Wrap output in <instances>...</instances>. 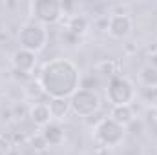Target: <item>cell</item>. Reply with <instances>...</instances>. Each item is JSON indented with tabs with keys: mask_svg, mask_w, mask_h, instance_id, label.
<instances>
[{
	"mask_svg": "<svg viewBox=\"0 0 157 155\" xmlns=\"http://www.w3.org/2000/svg\"><path fill=\"white\" fill-rule=\"evenodd\" d=\"M62 42H64L68 47H75L78 42H80V39H78V37H75L73 33H70L68 29H64V33H62Z\"/></svg>",
	"mask_w": 157,
	"mask_h": 155,
	"instance_id": "obj_16",
	"label": "cell"
},
{
	"mask_svg": "<svg viewBox=\"0 0 157 155\" xmlns=\"http://www.w3.org/2000/svg\"><path fill=\"white\" fill-rule=\"evenodd\" d=\"M110 117L124 128H128L135 120V113H133L132 106H113L112 112H110Z\"/></svg>",
	"mask_w": 157,
	"mask_h": 155,
	"instance_id": "obj_12",
	"label": "cell"
},
{
	"mask_svg": "<svg viewBox=\"0 0 157 155\" xmlns=\"http://www.w3.org/2000/svg\"><path fill=\"white\" fill-rule=\"evenodd\" d=\"M148 64H150V66H154V68H157V49H155V51H152V53L148 55Z\"/></svg>",
	"mask_w": 157,
	"mask_h": 155,
	"instance_id": "obj_17",
	"label": "cell"
},
{
	"mask_svg": "<svg viewBox=\"0 0 157 155\" xmlns=\"http://www.w3.org/2000/svg\"><path fill=\"white\" fill-rule=\"evenodd\" d=\"M29 142H31V146H33V150H37V152H44L46 148H48V142H46V139L42 137V133H35L31 139H29Z\"/></svg>",
	"mask_w": 157,
	"mask_h": 155,
	"instance_id": "obj_15",
	"label": "cell"
},
{
	"mask_svg": "<svg viewBox=\"0 0 157 155\" xmlns=\"http://www.w3.org/2000/svg\"><path fill=\"white\" fill-rule=\"evenodd\" d=\"M139 82L146 89H157V68L150 66L148 62L144 66H141V70H139Z\"/></svg>",
	"mask_w": 157,
	"mask_h": 155,
	"instance_id": "obj_13",
	"label": "cell"
},
{
	"mask_svg": "<svg viewBox=\"0 0 157 155\" xmlns=\"http://www.w3.org/2000/svg\"><path fill=\"white\" fill-rule=\"evenodd\" d=\"M106 97L112 102V106H132V102L137 97L135 84L126 75H113L108 80L106 86Z\"/></svg>",
	"mask_w": 157,
	"mask_h": 155,
	"instance_id": "obj_2",
	"label": "cell"
},
{
	"mask_svg": "<svg viewBox=\"0 0 157 155\" xmlns=\"http://www.w3.org/2000/svg\"><path fill=\"white\" fill-rule=\"evenodd\" d=\"M93 135L95 139L102 144V146H119L124 137H126V128L115 122L112 117H104L97 122V126L93 128Z\"/></svg>",
	"mask_w": 157,
	"mask_h": 155,
	"instance_id": "obj_5",
	"label": "cell"
},
{
	"mask_svg": "<svg viewBox=\"0 0 157 155\" xmlns=\"http://www.w3.org/2000/svg\"><path fill=\"white\" fill-rule=\"evenodd\" d=\"M11 66L15 68V71L29 75L37 68V53L28 51L24 47H18L11 53Z\"/></svg>",
	"mask_w": 157,
	"mask_h": 155,
	"instance_id": "obj_8",
	"label": "cell"
},
{
	"mask_svg": "<svg viewBox=\"0 0 157 155\" xmlns=\"http://www.w3.org/2000/svg\"><path fill=\"white\" fill-rule=\"evenodd\" d=\"M48 29L44 24H40L37 20H28L20 26L18 29V44L20 47L28 49V51H33V53H39L46 47L48 44Z\"/></svg>",
	"mask_w": 157,
	"mask_h": 155,
	"instance_id": "obj_3",
	"label": "cell"
},
{
	"mask_svg": "<svg viewBox=\"0 0 157 155\" xmlns=\"http://www.w3.org/2000/svg\"><path fill=\"white\" fill-rule=\"evenodd\" d=\"M40 89L51 99H70L80 88L78 66L64 57L48 60L39 73Z\"/></svg>",
	"mask_w": 157,
	"mask_h": 155,
	"instance_id": "obj_1",
	"label": "cell"
},
{
	"mask_svg": "<svg viewBox=\"0 0 157 155\" xmlns=\"http://www.w3.org/2000/svg\"><path fill=\"white\" fill-rule=\"evenodd\" d=\"M31 15L40 24H55L62 17V6L57 0H39L31 4Z\"/></svg>",
	"mask_w": 157,
	"mask_h": 155,
	"instance_id": "obj_6",
	"label": "cell"
},
{
	"mask_svg": "<svg viewBox=\"0 0 157 155\" xmlns=\"http://www.w3.org/2000/svg\"><path fill=\"white\" fill-rule=\"evenodd\" d=\"M132 28H133V22H132V17L126 15V13H113L110 15V18L106 20V29L110 33V37L113 39H126L130 33H132Z\"/></svg>",
	"mask_w": 157,
	"mask_h": 155,
	"instance_id": "obj_7",
	"label": "cell"
},
{
	"mask_svg": "<svg viewBox=\"0 0 157 155\" xmlns=\"http://www.w3.org/2000/svg\"><path fill=\"white\" fill-rule=\"evenodd\" d=\"M42 137L46 139L48 146H60L66 139V133H64V128L60 126V122L57 120H51L49 124H46L42 130H40Z\"/></svg>",
	"mask_w": 157,
	"mask_h": 155,
	"instance_id": "obj_9",
	"label": "cell"
},
{
	"mask_svg": "<svg viewBox=\"0 0 157 155\" xmlns=\"http://www.w3.org/2000/svg\"><path fill=\"white\" fill-rule=\"evenodd\" d=\"M29 119L37 126H40V128H44L46 124H49L51 120H55L48 102H35V104H31L29 106Z\"/></svg>",
	"mask_w": 157,
	"mask_h": 155,
	"instance_id": "obj_10",
	"label": "cell"
},
{
	"mask_svg": "<svg viewBox=\"0 0 157 155\" xmlns=\"http://www.w3.org/2000/svg\"><path fill=\"white\" fill-rule=\"evenodd\" d=\"M101 108V97L91 88H78L70 97V110L78 117H91Z\"/></svg>",
	"mask_w": 157,
	"mask_h": 155,
	"instance_id": "obj_4",
	"label": "cell"
},
{
	"mask_svg": "<svg viewBox=\"0 0 157 155\" xmlns=\"http://www.w3.org/2000/svg\"><path fill=\"white\" fill-rule=\"evenodd\" d=\"M66 29H68L70 33H73L75 37L82 39V37L88 33V29H90V20H88L84 15H71L70 20H68Z\"/></svg>",
	"mask_w": 157,
	"mask_h": 155,
	"instance_id": "obj_11",
	"label": "cell"
},
{
	"mask_svg": "<svg viewBox=\"0 0 157 155\" xmlns=\"http://www.w3.org/2000/svg\"><path fill=\"white\" fill-rule=\"evenodd\" d=\"M49 108H51L53 119H64V115L70 112V99H51Z\"/></svg>",
	"mask_w": 157,
	"mask_h": 155,
	"instance_id": "obj_14",
	"label": "cell"
}]
</instances>
